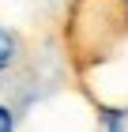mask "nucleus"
I'll use <instances>...</instances> for the list:
<instances>
[{
  "instance_id": "obj_2",
  "label": "nucleus",
  "mask_w": 128,
  "mask_h": 132,
  "mask_svg": "<svg viewBox=\"0 0 128 132\" xmlns=\"http://www.w3.org/2000/svg\"><path fill=\"white\" fill-rule=\"evenodd\" d=\"M0 132H15V113L8 106H0Z\"/></svg>"
},
{
  "instance_id": "obj_1",
  "label": "nucleus",
  "mask_w": 128,
  "mask_h": 132,
  "mask_svg": "<svg viewBox=\"0 0 128 132\" xmlns=\"http://www.w3.org/2000/svg\"><path fill=\"white\" fill-rule=\"evenodd\" d=\"M15 53H19V42H15V34L0 27V72H4L11 61H15Z\"/></svg>"
},
{
  "instance_id": "obj_3",
  "label": "nucleus",
  "mask_w": 128,
  "mask_h": 132,
  "mask_svg": "<svg viewBox=\"0 0 128 132\" xmlns=\"http://www.w3.org/2000/svg\"><path fill=\"white\" fill-rule=\"evenodd\" d=\"M124 4H128V0H124Z\"/></svg>"
}]
</instances>
